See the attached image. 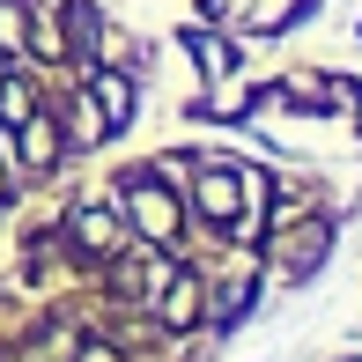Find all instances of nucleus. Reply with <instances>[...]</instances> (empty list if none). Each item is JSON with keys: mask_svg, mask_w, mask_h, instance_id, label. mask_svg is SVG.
Instances as JSON below:
<instances>
[{"mask_svg": "<svg viewBox=\"0 0 362 362\" xmlns=\"http://www.w3.org/2000/svg\"><path fill=\"white\" fill-rule=\"evenodd\" d=\"M126 215H134V229L148 244H177V200H170V185H163L156 170L126 177Z\"/></svg>", "mask_w": 362, "mask_h": 362, "instance_id": "nucleus-1", "label": "nucleus"}, {"mask_svg": "<svg viewBox=\"0 0 362 362\" xmlns=\"http://www.w3.org/2000/svg\"><path fill=\"white\" fill-rule=\"evenodd\" d=\"M156 296H163L156 310H163V325H170V333H185V325L200 318V274H170Z\"/></svg>", "mask_w": 362, "mask_h": 362, "instance_id": "nucleus-5", "label": "nucleus"}, {"mask_svg": "<svg viewBox=\"0 0 362 362\" xmlns=\"http://www.w3.org/2000/svg\"><path fill=\"white\" fill-rule=\"evenodd\" d=\"M252 296H259V281H229V288H222V303H215V325H237L244 310H252Z\"/></svg>", "mask_w": 362, "mask_h": 362, "instance_id": "nucleus-11", "label": "nucleus"}, {"mask_svg": "<svg viewBox=\"0 0 362 362\" xmlns=\"http://www.w3.org/2000/svg\"><path fill=\"white\" fill-rule=\"evenodd\" d=\"M89 104H96V119H104V134H119V126L134 119V74L126 67H89Z\"/></svg>", "mask_w": 362, "mask_h": 362, "instance_id": "nucleus-2", "label": "nucleus"}, {"mask_svg": "<svg viewBox=\"0 0 362 362\" xmlns=\"http://www.w3.org/2000/svg\"><path fill=\"white\" fill-rule=\"evenodd\" d=\"M23 45H30V0H0V52L23 59Z\"/></svg>", "mask_w": 362, "mask_h": 362, "instance_id": "nucleus-8", "label": "nucleus"}, {"mask_svg": "<svg viewBox=\"0 0 362 362\" xmlns=\"http://www.w3.org/2000/svg\"><path fill=\"white\" fill-rule=\"evenodd\" d=\"M96 37H104V15H96L89 0H67V52L89 59V52H96Z\"/></svg>", "mask_w": 362, "mask_h": 362, "instance_id": "nucleus-6", "label": "nucleus"}, {"mask_svg": "<svg viewBox=\"0 0 362 362\" xmlns=\"http://www.w3.org/2000/svg\"><path fill=\"white\" fill-rule=\"evenodd\" d=\"M23 148H30V163H37V170H52V163H59V134H52V119H45V111H30V119H23Z\"/></svg>", "mask_w": 362, "mask_h": 362, "instance_id": "nucleus-7", "label": "nucleus"}, {"mask_svg": "<svg viewBox=\"0 0 362 362\" xmlns=\"http://www.w3.org/2000/svg\"><path fill=\"white\" fill-rule=\"evenodd\" d=\"M67 244L81 259H104L111 244H119V215H111V207H74L67 215Z\"/></svg>", "mask_w": 362, "mask_h": 362, "instance_id": "nucleus-4", "label": "nucleus"}, {"mask_svg": "<svg viewBox=\"0 0 362 362\" xmlns=\"http://www.w3.org/2000/svg\"><path fill=\"white\" fill-rule=\"evenodd\" d=\"M185 45H192V59H200V74H229V45H222V37H207V30H192Z\"/></svg>", "mask_w": 362, "mask_h": 362, "instance_id": "nucleus-10", "label": "nucleus"}, {"mask_svg": "<svg viewBox=\"0 0 362 362\" xmlns=\"http://www.w3.org/2000/svg\"><path fill=\"white\" fill-rule=\"evenodd\" d=\"M74 362H119V355H111V348H96V340H89V348H81Z\"/></svg>", "mask_w": 362, "mask_h": 362, "instance_id": "nucleus-12", "label": "nucleus"}, {"mask_svg": "<svg viewBox=\"0 0 362 362\" xmlns=\"http://www.w3.org/2000/svg\"><path fill=\"white\" fill-rule=\"evenodd\" d=\"M30 111H37V89L23 74H0V126H23Z\"/></svg>", "mask_w": 362, "mask_h": 362, "instance_id": "nucleus-9", "label": "nucleus"}, {"mask_svg": "<svg viewBox=\"0 0 362 362\" xmlns=\"http://www.w3.org/2000/svg\"><path fill=\"white\" fill-rule=\"evenodd\" d=\"M8 192H15V177H8V156H0V200H8Z\"/></svg>", "mask_w": 362, "mask_h": 362, "instance_id": "nucleus-13", "label": "nucleus"}, {"mask_svg": "<svg viewBox=\"0 0 362 362\" xmlns=\"http://www.w3.org/2000/svg\"><path fill=\"white\" fill-rule=\"evenodd\" d=\"M192 200H200V215L215 222V229H237V207H244V185H237V170H200V192H192Z\"/></svg>", "mask_w": 362, "mask_h": 362, "instance_id": "nucleus-3", "label": "nucleus"}]
</instances>
